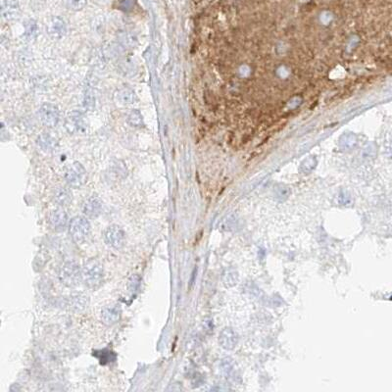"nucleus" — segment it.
Masks as SVG:
<instances>
[{
    "mask_svg": "<svg viewBox=\"0 0 392 392\" xmlns=\"http://www.w3.org/2000/svg\"><path fill=\"white\" fill-rule=\"evenodd\" d=\"M83 282L86 287L91 290L98 289L104 282V269L103 266L96 261L89 260L83 265Z\"/></svg>",
    "mask_w": 392,
    "mask_h": 392,
    "instance_id": "nucleus-1",
    "label": "nucleus"
},
{
    "mask_svg": "<svg viewBox=\"0 0 392 392\" xmlns=\"http://www.w3.org/2000/svg\"><path fill=\"white\" fill-rule=\"evenodd\" d=\"M58 276L67 287H76L83 281V271L76 262L67 261L61 265Z\"/></svg>",
    "mask_w": 392,
    "mask_h": 392,
    "instance_id": "nucleus-2",
    "label": "nucleus"
},
{
    "mask_svg": "<svg viewBox=\"0 0 392 392\" xmlns=\"http://www.w3.org/2000/svg\"><path fill=\"white\" fill-rule=\"evenodd\" d=\"M91 226L88 220L84 217H74L69 224V233L72 239L78 243L83 244L90 236Z\"/></svg>",
    "mask_w": 392,
    "mask_h": 392,
    "instance_id": "nucleus-3",
    "label": "nucleus"
},
{
    "mask_svg": "<svg viewBox=\"0 0 392 392\" xmlns=\"http://www.w3.org/2000/svg\"><path fill=\"white\" fill-rule=\"evenodd\" d=\"M65 180L73 189H80L87 180L86 170L81 163L75 162L66 169Z\"/></svg>",
    "mask_w": 392,
    "mask_h": 392,
    "instance_id": "nucleus-4",
    "label": "nucleus"
},
{
    "mask_svg": "<svg viewBox=\"0 0 392 392\" xmlns=\"http://www.w3.org/2000/svg\"><path fill=\"white\" fill-rule=\"evenodd\" d=\"M104 240L108 246L114 249H121L126 242V234L119 226H108L104 232Z\"/></svg>",
    "mask_w": 392,
    "mask_h": 392,
    "instance_id": "nucleus-5",
    "label": "nucleus"
},
{
    "mask_svg": "<svg viewBox=\"0 0 392 392\" xmlns=\"http://www.w3.org/2000/svg\"><path fill=\"white\" fill-rule=\"evenodd\" d=\"M39 119L48 128L57 126L60 119L59 109L52 103H44L39 108Z\"/></svg>",
    "mask_w": 392,
    "mask_h": 392,
    "instance_id": "nucleus-6",
    "label": "nucleus"
},
{
    "mask_svg": "<svg viewBox=\"0 0 392 392\" xmlns=\"http://www.w3.org/2000/svg\"><path fill=\"white\" fill-rule=\"evenodd\" d=\"M48 223L49 227L55 233L64 232L70 224L68 215L63 209L53 210L48 216Z\"/></svg>",
    "mask_w": 392,
    "mask_h": 392,
    "instance_id": "nucleus-7",
    "label": "nucleus"
},
{
    "mask_svg": "<svg viewBox=\"0 0 392 392\" xmlns=\"http://www.w3.org/2000/svg\"><path fill=\"white\" fill-rule=\"evenodd\" d=\"M122 318V309L118 304H110L101 311V320L108 327L119 322Z\"/></svg>",
    "mask_w": 392,
    "mask_h": 392,
    "instance_id": "nucleus-8",
    "label": "nucleus"
},
{
    "mask_svg": "<svg viewBox=\"0 0 392 392\" xmlns=\"http://www.w3.org/2000/svg\"><path fill=\"white\" fill-rule=\"evenodd\" d=\"M102 201L97 196L87 198L83 205V213L86 218L96 219L102 212Z\"/></svg>",
    "mask_w": 392,
    "mask_h": 392,
    "instance_id": "nucleus-9",
    "label": "nucleus"
},
{
    "mask_svg": "<svg viewBox=\"0 0 392 392\" xmlns=\"http://www.w3.org/2000/svg\"><path fill=\"white\" fill-rule=\"evenodd\" d=\"M2 17L6 21H13L20 15V7L18 0H3L2 2Z\"/></svg>",
    "mask_w": 392,
    "mask_h": 392,
    "instance_id": "nucleus-10",
    "label": "nucleus"
},
{
    "mask_svg": "<svg viewBox=\"0 0 392 392\" xmlns=\"http://www.w3.org/2000/svg\"><path fill=\"white\" fill-rule=\"evenodd\" d=\"M49 35L54 38H62L67 33V26L60 17H53L48 25Z\"/></svg>",
    "mask_w": 392,
    "mask_h": 392,
    "instance_id": "nucleus-11",
    "label": "nucleus"
},
{
    "mask_svg": "<svg viewBox=\"0 0 392 392\" xmlns=\"http://www.w3.org/2000/svg\"><path fill=\"white\" fill-rule=\"evenodd\" d=\"M67 131L72 133L83 131L84 128V121L83 116L79 112H72L66 119Z\"/></svg>",
    "mask_w": 392,
    "mask_h": 392,
    "instance_id": "nucleus-12",
    "label": "nucleus"
},
{
    "mask_svg": "<svg viewBox=\"0 0 392 392\" xmlns=\"http://www.w3.org/2000/svg\"><path fill=\"white\" fill-rule=\"evenodd\" d=\"M37 143L38 145L41 149L45 150V151H50V150H53L57 147L58 145V141L56 140V137L54 135H52L51 133L49 132H44V133H41L39 136H38V140H37Z\"/></svg>",
    "mask_w": 392,
    "mask_h": 392,
    "instance_id": "nucleus-13",
    "label": "nucleus"
},
{
    "mask_svg": "<svg viewBox=\"0 0 392 392\" xmlns=\"http://www.w3.org/2000/svg\"><path fill=\"white\" fill-rule=\"evenodd\" d=\"M87 296L82 294V293H78V294H74L71 295L69 298V306L72 310L74 311H77V312H80V311H83L87 307V304H88V299Z\"/></svg>",
    "mask_w": 392,
    "mask_h": 392,
    "instance_id": "nucleus-14",
    "label": "nucleus"
},
{
    "mask_svg": "<svg viewBox=\"0 0 392 392\" xmlns=\"http://www.w3.org/2000/svg\"><path fill=\"white\" fill-rule=\"evenodd\" d=\"M54 202L60 206H67L72 202V193L66 188H60L54 193Z\"/></svg>",
    "mask_w": 392,
    "mask_h": 392,
    "instance_id": "nucleus-15",
    "label": "nucleus"
},
{
    "mask_svg": "<svg viewBox=\"0 0 392 392\" xmlns=\"http://www.w3.org/2000/svg\"><path fill=\"white\" fill-rule=\"evenodd\" d=\"M118 99L121 103L128 105V104H132L136 101V95L134 90H132L130 87H124L118 94Z\"/></svg>",
    "mask_w": 392,
    "mask_h": 392,
    "instance_id": "nucleus-16",
    "label": "nucleus"
},
{
    "mask_svg": "<svg viewBox=\"0 0 392 392\" xmlns=\"http://www.w3.org/2000/svg\"><path fill=\"white\" fill-rule=\"evenodd\" d=\"M94 356L98 358L99 362L101 365H107L109 363L113 362L116 360V354L108 349H103V350H98L94 352Z\"/></svg>",
    "mask_w": 392,
    "mask_h": 392,
    "instance_id": "nucleus-17",
    "label": "nucleus"
},
{
    "mask_svg": "<svg viewBox=\"0 0 392 392\" xmlns=\"http://www.w3.org/2000/svg\"><path fill=\"white\" fill-rule=\"evenodd\" d=\"M220 342L223 347H225L226 349H230L235 346V336H234V333L226 329L223 333H221L220 334Z\"/></svg>",
    "mask_w": 392,
    "mask_h": 392,
    "instance_id": "nucleus-18",
    "label": "nucleus"
},
{
    "mask_svg": "<svg viewBox=\"0 0 392 392\" xmlns=\"http://www.w3.org/2000/svg\"><path fill=\"white\" fill-rule=\"evenodd\" d=\"M128 123L131 125V127H134V128L143 127L144 122H143L142 113L139 110H131L128 116Z\"/></svg>",
    "mask_w": 392,
    "mask_h": 392,
    "instance_id": "nucleus-19",
    "label": "nucleus"
},
{
    "mask_svg": "<svg viewBox=\"0 0 392 392\" xmlns=\"http://www.w3.org/2000/svg\"><path fill=\"white\" fill-rule=\"evenodd\" d=\"M66 8L72 11H81L86 5V0H63Z\"/></svg>",
    "mask_w": 392,
    "mask_h": 392,
    "instance_id": "nucleus-20",
    "label": "nucleus"
},
{
    "mask_svg": "<svg viewBox=\"0 0 392 392\" xmlns=\"http://www.w3.org/2000/svg\"><path fill=\"white\" fill-rule=\"evenodd\" d=\"M37 33V25L34 20H31L26 27V35L29 37L35 36Z\"/></svg>",
    "mask_w": 392,
    "mask_h": 392,
    "instance_id": "nucleus-21",
    "label": "nucleus"
},
{
    "mask_svg": "<svg viewBox=\"0 0 392 392\" xmlns=\"http://www.w3.org/2000/svg\"><path fill=\"white\" fill-rule=\"evenodd\" d=\"M140 285H141V278L139 275H132L131 280H130V284H129V287H130L131 291L137 290Z\"/></svg>",
    "mask_w": 392,
    "mask_h": 392,
    "instance_id": "nucleus-22",
    "label": "nucleus"
},
{
    "mask_svg": "<svg viewBox=\"0 0 392 392\" xmlns=\"http://www.w3.org/2000/svg\"><path fill=\"white\" fill-rule=\"evenodd\" d=\"M132 7H133L132 0H123V1H121V8L124 11H130Z\"/></svg>",
    "mask_w": 392,
    "mask_h": 392,
    "instance_id": "nucleus-23",
    "label": "nucleus"
},
{
    "mask_svg": "<svg viewBox=\"0 0 392 392\" xmlns=\"http://www.w3.org/2000/svg\"><path fill=\"white\" fill-rule=\"evenodd\" d=\"M240 71H243V73H241V75H242L243 77H245V76H247V75L249 74L250 69L248 67H246V66H243V67L240 68Z\"/></svg>",
    "mask_w": 392,
    "mask_h": 392,
    "instance_id": "nucleus-24",
    "label": "nucleus"
}]
</instances>
